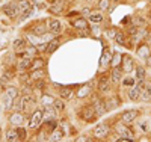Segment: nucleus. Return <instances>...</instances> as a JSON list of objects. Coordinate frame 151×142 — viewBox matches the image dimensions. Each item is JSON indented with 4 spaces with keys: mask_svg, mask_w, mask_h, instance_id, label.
Listing matches in <instances>:
<instances>
[{
    "mask_svg": "<svg viewBox=\"0 0 151 142\" xmlns=\"http://www.w3.org/2000/svg\"><path fill=\"white\" fill-rule=\"evenodd\" d=\"M42 117H44L42 110H35V112L32 113V118H30V123H29L30 128H36L38 125H40V124L42 123Z\"/></svg>",
    "mask_w": 151,
    "mask_h": 142,
    "instance_id": "f257e3e1",
    "label": "nucleus"
},
{
    "mask_svg": "<svg viewBox=\"0 0 151 142\" xmlns=\"http://www.w3.org/2000/svg\"><path fill=\"white\" fill-rule=\"evenodd\" d=\"M33 98L30 95H24L21 98V112H29L30 110V106L33 105Z\"/></svg>",
    "mask_w": 151,
    "mask_h": 142,
    "instance_id": "f03ea898",
    "label": "nucleus"
},
{
    "mask_svg": "<svg viewBox=\"0 0 151 142\" xmlns=\"http://www.w3.org/2000/svg\"><path fill=\"white\" fill-rule=\"evenodd\" d=\"M95 115H97V112H95L94 107H85L83 112H82V118L85 121H94Z\"/></svg>",
    "mask_w": 151,
    "mask_h": 142,
    "instance_id": "7ed1b4c3",
    "label": "nucleus"
},
{
    "mask_svg": "<svg viewBox=\"0 0 151 142\" xmlns=\"http://www.w3.org/2000/svg\"><path fill=\"white\" fill-rule=\"evenodd\" d=\"M48 30L52 32V33H56V35H58V33L62 30V24H60V21L52 18V20L48 21Z\"/></svg>",
    "mask_w": 151,
    "mask_h": 142,
    "instance_id": "20e7f679",
    "label": "nucleus"
},
{
    "mask_svg": "<svg viewBox=\"0 0 151 142\" xmlns=\"http://www.w3.org/2000/svg\"><path fill=\"white\" fill-rule=\"evenodd\" d=\"M107 132H109V127H107L106 124H98V125L95 127V130H94V135H95L97 138H103V136L107 135Z\"/></svg>",
    "mask_w": 151,
    "mask_h": 142,
    "instance_id": "39448f33",
    "label": "nucleus"
},
{
    "mask_svg": "<svg viewBox=\"0 0 151 142\" xmlns=\"http://www.w3.org/2000/svg\"><path fill=\"white\" fill-rule=\"evenodd\" d=\"M3 12H5V15H6V17H15V15L18 14L17 6H15V5H12V3L5 5V6H3Z\"/></svg>",
    "mask_w": 151,
    "mask_h": 142,
    "instance_id": "423d86ee",
    "label": "nucleus"
},
{
    "mask_svg": "<svg viewBox=\"0 0 151 142\" xmlns=\"http://www.w3.org/2000/svg\"><path fill=\"white\" fill-rule=\"evenodd\" d=\"M137 110H127V112H124L122 113V121L124 123H132L133 120H136V117H137Z\"/></svg>",
    "mask_w": 151,
    "mask_h": 142,
    "instance_id": "0eeeda50",
    "label": "nucleus"
},
{
    "mask_svg": "<svg viewBox=\"0 0 151 142\" xmlns=\"http://www.w3.org/2000/svg\"><path fill=\"white\" fill-rule=\"evenodd\" d=\"M9 121H11V124L12 125H21V123H23V115L21 113H12L11 115V118H9Z\"/></svg>",
    "mask_w": 151,
    "mask_h": 142,
    "instance_id": "6e6552de",
    "label": "nucleus"
},
{
    "mask_svg": "<svg viewBox=\"0 0 151 142\" xmlns=\"http://www.w3.org/2000/svg\"><path fill=\"white\" fill-rule=\"evenodd\" d=\"M94 109H95L97 115H103V113L107 110V106H104V103H101L100 100H97L95 105H94Z\"/></svg>",
    "mask_w": 151,
    "mask_h": 142,
    "instance_id": "1a4fd4ad",
    "label": "nucleus"
},
{
    "mask_svg": "<svg viewBox=\"0 0 151 142\" xmlns=\"http://www.w3.org/2000/svg\"><path fill=\"white\" fill-rule=\"evenodd\" d=\"M59 47V40H52V41H48V45L45 48V53H53V51Z\"/></svg>",
    "mask_w": 151,
    "mask_h": 142,
    "instance_id": "9d476101",
    "label": "nucleus"
},
{
    "mask_svg": "<svg viewBox=\"0 0 151 142\" xmlns=\"http://www.w3.org/2000/svg\"><path fill=\"white\" fill-rule=\"evenodd\" d=\"M98 89H100V91H109V89H110V83H109V80L106 79V77H101V79H100Z\"/></svg>",
    "mask_w": 151,
    "mask_h": 142,
    "instance_id": "9b49d317",
    "label": "nucleus"
},
{
    "mask_svg": "<svg viewBox=\"0 0 151 142\" xmlns=\"http://www.w3.org/2000/svg\"><path fill=\"white\" fill-rule=\"evenodd\" d=\"M132 70H133V59L130 56H125L124 58V71L130 73Z\"/></svg>",
    "mask_w": 151,
    "mask_h": 142,
    "instance_id": "f8f14e48",
    "label": "nucleus"
},
{
    "mask_svg": "<svg viewBox=\"0 0 151 142\" xmlns=\"http://www.w3.org/2000/svg\"><path fill=\"white\" fill-rule=\"evenodd\" d=\"M110 80L113 82V83H119L121 82V71L115 67V70L112 71V74H110Z\"/></svg>",
    "mask_w": 151,
    "mask_h": 142,
    "instance_id": "ddd939ff",
    "label": "nucleus"
},
{
    "mask_svg": "<svg viewBox=\"0 0 151 142\" xmlns=\"http://www.w3.org/2000/svg\"><path fill=\"white\" fill-rule=\"evenodd\" d=\"M64 3H65V0H56V3L50 8V11L56 12V14H58V12H60L62 9H64Z\"/></svg>",
    "mask_w": 151,
    "mask_h": 142,
    "instance_id": "4468645a",
    "label": "nucleus"
},
{
    "mask_svg": "<svg viewBox=\"0 0 151 142\" xmlns=\"http://www.w3.org/2000/svg\"><path fill=\"white\" fill-rule=\"evenodd\" d=\"M32 67V62H30V58H24L18 62V68L20 70H26V68H30Z\"/></svg>",
    "mask_w": 151,
    "mask_h": 142,
    "instance_id": "2eb2a0df",
    "label": "nucleus"
},
{
    "mask_svg": "<svg viewBox=\"0 0 151 142\" xmlns=\"http://www.w3.org/2000/svg\"><path fill=\"white\" fill-rule=\"evenodd\" d=\"M74 27H77V29H80V30H86V29H88V23H86V20L79 18V20L74 21Z\"/></svg>",
    "mask_w": 151,
    "mask_h": 142,
    "instance_id": "dca6fc26",
    "label": "nucleus"
},
{
    "mask_svg": "<svg viewBox=\"0 0 151 142\" xmlns=\"http://www.w3.org/2000/svg\"><path fill=\"white\" fill-rule=\"evenodd\" d=\"M145 35H147V30H145L144 27H141L139 30H137V32L134 33V36H133V40H134V41H142Z\"/></svg>",
    "mask_w": 151,
    "mask_h": 142,
    "instance_id": "f3484780",
    "label": "nucleus"
},
{
    "mask_svg": "<svg viewBox=\"0 0 151 142\" xmlns=\"http://www.w3.org/2000/svg\"><path fill=\"white\" fill-rule=\"evenodd\" d=\"M6 141H9V142L18 141V133H17V130H9V132L6 133Z\"/></svg>",
    "mask_w": 151,
    "mask_h": 142,
    "instance_id": "a211bd4d",
    "label": "nucleus"
},
{
    "mask_svg": "<svg viewBox=\"0 0 151 142\" xmlns=\"http://www.w3.org/2000/svg\"><path fill=\"white\" fill-rule=\"evenodd\" d=\"M45 32H47V29H45L44 24H36L35 27H33V33L35 35H44Z\"/></svg>",
    "mask_w": 151,
    "mask_h": 142,
    "instance_id": "6ab92c4d",
    "label": "nucleus"
},
{
    "mask_svg": "<svg viewBox=\"0 0 151 142\" xmlns=\"http://www.w3.org/2000/svg\"><path fill=\"white\" fill-rule=\"evenodd\" d=\"M62 136H64V133H62V130L60 128H55L53 130V135H52V141H60L62 139Z\"/></svg>",
    "mask_w": 151,
    "mask_h": 142,
    "instance_id": "aec40b11",
    "label": "nucleus"
},
{
    "mask_svg": "<svg viewBox=\"0 0 151 142\" xmlns=\"http://www.w3.org/2000/svg\"><path fill=\"white\" fill-rule=\"evenodd\" d=\"M136 79L137 80H144L145 79V70H144V67H137L136 68Z\"/></svg>",
    "mask_w": 151,
    "mask_h": 142,
    "instance_id": "412c9836",
    "label": "nucleus"
},
{
    "mask_svg": "<svg viewBox=\"0 0 151 142\" xmlns=\"http://www.w3.org/2000/svg\"><path fill=\"white\" fill-rule=\"evenodd\" d=\"M71 94H73V91H71L70 88H62V89H60V97H62V98H70Z\"/></svg>",
    "mask_w": 151,
    "mask_h": 142,
    "instance_id": "4be33fe9",
    "label": "nucleus"
},
{
    "mask_svg": "<svg viewBox=\"0 0 151 142\" xmlns=\"http://www.w3.org/2000/svg\"><path fill=\"white\" fill-rule=\"evenodd\" d=\"M3 101H5V107H6V109H11V106H12V101H14V98H12L11 95H8V94H5V97H3Z\"/></svg>",
    "mask_w": 151,
    "mask_h": 142,
    "instance_id": "5701e85b",
    "label": "nucleus"
},
{
    "mask_svg": "<svg viewBox=\"0 0 151 142\" xmlns=\"http://www.w3.org/2000/svg\"><path fill=\"white\" fill-rule=\"evenodd\" d=\"M6 94H8V95H11L12 98H17V97H18V89L11 86V88H8V89H6Z\"/></svg>",
    "mask_w": 151,
    "mask_h": 142,
    "instance_id": "b1692460",
    "label": "nucleus"
},
{
    "mask_svg": "<svg viewBox=\"0 0 151 142\" xmlns=\"http://www.w3.org/2000/svg\"><path fill=\"white\" fill-rule=\"evenodd\" d=\"M42 65H44V62H42L41 59H35V61L32 62V70H33V71H35V70H40Z\"/></svg>",
    "mask_w": 151,
    "mask_h": 142,
    "instance_id": "393cba45",
    "label": "nucleus"
},
{
    "mask_svg": "<svg viewBox=\"0 0 151 142\" xmlns=\"http://www.w3.org/2000/svg\"><path fill=\"white\" fill-rule=\"evenodd\" d=\"M89 20L92 23H100V21H103V15L101 14H91L89 15Z\"/></svg>",
    "mask_w": 151,
    "mask_h": 142,
    "instance_id": "a878e982",
    "label": "nucleus"
},
{
    "mask_svg": "<svg viewBox=\"0 0 151 142\" xmlns=\"http://www.w3.org/2000/svg\"><path fill=\"white\" fill-rule=\"evenodd\" d=\"M110 62H112V65H113V67H118V65H119V62H121V55H119V53H115Z\"/></svg>",
    "mask_w": 151,
    "mask_h": 142,
    "instance_id": "bb28decb",
    "label": "nucleus"
},
{
    "mask_svg": "<svg viewBox=\"0 0 151 142\" xmlns=\"http://www.w3.org/2000/svg\"><path fill=\"white\" fill-rule=\"evenodd\" d=\"M142 101H150L151 100V94L147 91V89H142V92H141V97H139Z\"/></svg>",
    "mask_w": 151,
    "mask_h": 142,
    "instance_id": "cd10ccee",
    "label": "nucleus"
},
{
    "mask_svg": "<svg viewBox=\"0 0 151 142\" xmlns=\"http://www.w3.org/2000/svg\"><path fill=\"white\" fill-rule=\"evenodd\" d=\"M53 107H55L58 112H62V110H64V103H62L60 100H55V101H53Z\"/></svg>",
    "mask_w": 151,
    "mask_h": 142,
    "instance_id": "c85d7f7f",
    "label": "nucleus"
},
{
    "mask_svg": "<svg viewBox=\"0 0 151 142\" xmlns=\"http://www.w3.org/2000/svg\"><path fill=\"white\" fill-rule=\"evenodd\" d=\"M53 101H55V98H53V97H50V95H42V103H44L45 106L53 105Z\"/></svg>",
    "mask_w": 151,
    "mask_h": 142,
    "instance_id": "c756f323",
    "label": "nucleus"
},
{
    "mask_svg": "<svg viewBox=\"0 0 151 142\" xmlns=\"http://www.w3.org/2000/svg\"><path fill=\"white\" fill-rule=\"evenodd\" d=\"M115 41L118 43V44H124V33H121V32H116L115 33Z\"/></svg>",
    "mask_w": 151,
    "mask_h": 142,
    "instance_id": "7c9ffc66",
    "label": "nucleus"
},
{
    "mask_svg": "<svg viewBox=\"0 0 151 142\" xmlns=\"http://www.w3.org/2000/svg\"><path fill=\"white\" fill-rule=\"evenodd\" d=\"M109 58H110V53H109V50H106V53H104V56L100 59V63L101 65H106V63L109 62Z\"/></svg>",
    "mask_w": 151,
    "mask_h": 142,
    "instance_id": "2f4dec72",
    "label": "nucleus"
},
{
    "mask_svg": "<svg viewBox=\"0 0 151 142\" xmlns=\"http://www.w3.org/2000/svg\"><path fill=\"white\" fill-rule=\"evenodd\" d=\"M44 77V73H42V70H40V71H33V80H41Z\"/></svg>",
    "mask_w": 151,
    "mask_h": 142,
    "instance_id": "473e14b6",
    "label": "nucleus"
},
{
    "mask_svg": "<svg viewBox=\"0 0 151 142\" xmlns=\"http://www.w3.org/2000/svg\"><path fill=\"white\" fill-rule=\"evenodd\" d=\"M24 44H26V43H24L23 40H17V41L14 43V48H15V50H21V48L24 47Z\"/></svg>",
    "mask_w": 151,
    "mask_h": 142,
    "instance_id": "72a5a7b5",
    "label": "nucleus"
},
{
    "mask_svg": "<svg viewBox=\"0 0 151 142\" xmlns=\"http://www.w3.org/2000/svg\"><path fill=\"white\" fill-rule=\"evenodd\" d=\"M17 133H18V139H21V141H23V139H26V132H24L21 127L17 128Z\"/></svg>",
    "mask_w": 151,
    "mask_h": 142,
    "instance_id": "f704fd0d",
    "label": "nucleus"
},
{
    "mask_svg": "<svg viewBox=\"0 0 151 142\" xmlns=\"http://www.w3.org/2000/svg\"><path fill=\"white\" fill-rule=\"evenodd\" d=\"M139 53H141L142 58H147V56H148V48H147L145 45H142V47L139 48Z\"/></svg>",
    "mask_w": 151,
    "mask_h": 142,
    "instance_id": "c9c22d12",
    "label": "nucleus"
},
{
    "mask_svg": "<svg viewBox=\"0 0 151 142\" xmlns=\"http://www.w3.org/2000/svg\"><path fill=\"white\" fill-rule=\"evenodd\" d=\"M109 0H100V9H107Z\"/></svg>",
    "mask_w": 151,
    "mask_h": 142,
    "instance_id": "e433bc0d",
    "label": "nucleus"
},
{
    "mask_svg": "<svg viewBox=\"0 0 151 142\" xmlns=\"http://www.w3.org/2000/svg\"><path fill=\"white\" fill-rule=\"evenodd\" d=\"M88 92H89V88H88V86H85V88H82V91L79 92V97L82 98V97H85Z\"/></svg>",
    "mask_w": 151,
    "mask_h": 142,
    "instance_id": "4c0bfd02",
    "label": "nucleus"
},
{
    "mask_svg": "<svg viewBox=\"0 0 151 142\" xmlns=\"http://www.w3.org/2000/svg\"><path fill=\"white\" fill-rule=\"evenodd\" d=\"M134 23L136 24H141V26H145V20L144 18H134Z\"/></svg>",
    "mask_w": 151,
    "mask_h": 142,
    "instance_id": "58836bf2",
    "label": "nucleus"
},
{
    "mask_svg": "<svg viewBox=\"0 0 151 142\" xmlns=\"http://www.w3.org/2000/svg\"><path fill=\"white\" fill-rule=\"evenodd\" d=\"M122 83H124V85H125V86H127V85H129V86H130V85H133V79H125V80H124V82H122Z\"/></svg>",
    "mask_w": 151,
    "mask_h": 142,
    "instance_id": "ea45409f",
    "label": "nucleus"
},
{
    "mask_svg": "<svg viewBox=\"0 0 151 142\" xmlns=\"http://www.w3.org/2000/svg\"><path fill=\"white\" fill-rule=\"evenodd\" d=\"M145 89H147V91H148V92L151 94V82H148V83L145 85Z\"/></svg>",
    "mask_w": 151,
    "mask_h": 142,
    "instance_id": "a19ab883",
    "label": "nucleus"
},
{
    "mask_svg": "<svg viewBox=\"0 0 151 142\" xmlns=\"http://www.w3.org/2000/svg\"><path fill=\"white\" fill-rule=\"evenodd\" d=\"M27 51H29V53H30V55H33V53H36V48H35V47L32 45V47H30V48H29Z\"/></svg>",
    "mask_w": 151,
    "mask_h": 142,
    "instance_id": "79ce46f5",
    "label": "nucleus"
},
{
    "mask_svg": "<svg viewBox=\"0 0 151 142\" xmlns=\"http://www.w3.org/2000/svg\"><path fill=\"white\" fill-rule=\"evenodd\" d=\"M148 65H150V67H151V56H150V58H148Z\"/></svg>",
    "mask_w": 151,
    "mask_h": 142,
    "instance_id": "37998d69",
    "label": "nucleus"
},
{
    "mask_svg": "<svg viewBox=\"0 0 151 142\" xmlns=\"http://www.w3.org/2000/svg\"><path fill=\"white\" fill-rule=\"evenodd\" d=\"M88 2H91V0H88Z\"/></svg>",
    "mask_w": 151,
    "mask_h": 142,
    "instance_id": "c03bdc74",
    "label": "nucleus"
}]
</instances>
